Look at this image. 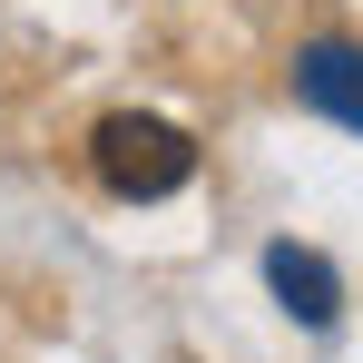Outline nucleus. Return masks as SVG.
Instances as JSON below:
<instances>
[{"label":"nucleus","mask_w":363,"mask_h":363,"mask_svg":"<svg viewBox=\"0 0 363 363\" xmlns=\"http://www.w3.org/2000/svg\"><path fill=\"white\" fill-rule=\"evenodd\" d=\"M89 167H99V186L108 196H177L186 177H196V138H186L177 118H147V108H108V118L89 128Z\"/></svg>","instance_id":"nucleus-1"},{"label":"nucleus","mask_w":363,"mask_h":363,"mask_svg":"<svg viewBox=\"0 0 363 363\" xmlns=\"http://www.w3.org/2000/svg\"><path fill=\"white\" fill-rule=\"evenodd\" d=\"M265 285H275V304L295 314L304 334H324V324L344 314V275H334L314 245H295V236H275V245H265Z\"/></svg>","instance_id":"nucleus-2"},{"label":"nucleus","mask_w":363,"mask_h":363,"mask_svg":"<svg viewBox=\"0 0 363 363\" xmlns=\"http://www.w3.org/2000/svg\"><path fill=\"white\" fill-rule=\"evenodd\" d=\"M295 99L314 108V118H334V128H363V50L354 40L295 50Z\"/></svg>","instance_id":"nucleus-3"}]
</instances>
